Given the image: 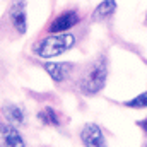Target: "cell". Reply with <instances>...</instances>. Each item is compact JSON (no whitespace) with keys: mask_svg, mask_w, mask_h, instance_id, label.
I'll return each instance as SVG.
<instances>
[{"mask_svg":"<svg viewBox=\"0 0 147 147\" xmlns=\"http://www.w3.org/2000/svg\"><path fill=\"white\" fill-rule=\"evenodd\" d=\"M108 80V57L101 53L96 57L79 79V89L86 96H94L101 92Z\"/></svg>","mask_w":147,"mask_h":147,"instance_id":"6da1fadb","label":"cell"},{"mask_svg":"<svg viewBox=\"0 0 147 147\" xmlns=\"http://www.w3.org/2000/svg\"><path fill=\"white\" fill-rule=\"evenodd\" d=\"M75 34L72 33H51L50 36L41 38L33 45V53L39 58L58 57L75 46Z\"/></svg>","mask_w":147,"mask_h":147,"instance_id":"7a4b0ae2","label":"cell"},{"mask_svg":"<svg viewBox=\"0 0 147 147\" xmlns=\"http://www.w3.org/2000/svg\"><path fill=\"white\" fill-rule=\"evenodd\" d=\"M80 140L86 147H106V139L99 125L86 123L80 130Z\"/></svg>","mask_w":147,"mask_h":147,"instance_id":"3957f363","label":"cell"},{"mask_svg":"<svg viewBox=\"0 0 147 147\" xmlns=\"http://www.w3.org/2000/svg\"><path fill=\"white\" fill-rule=\"evenodd\" d=\"M79 14L75 10H65L62 14H58L48 26L50 33H67L72 28H75L79 24Z\"/></svg>","mask_w":147,"mask_h":147,"instance_id":"277c9868","label":"cell"},{"mask_svg":"<svg viewBox=\"0 0 147 147\" xmlns=\"http://www.w3.org/2000/svg\"><path fill=\"white\" fill-rule=\"evenodd\" d=\"M9 16L12 21L14 29L19 34H26L28 29V14H26V2L24 0H14L9 9Z\"/></svg>","mask_w":147,"mask_h":147,"instance_id":"5b68a950","label":"cell"},{"mask_svg":"<svg viewBox=\"0 0 147 147\" xmlns=\"http://www.w3.org/2000/svg\"><path fill=\"white\" fill-rule=\"evenodd\" d=\"M43 67L51 77V80H55L57 84L67 80L75 69V65L70 62H46V63H43Z\"/></svg>","mask_w":147,"mask_h":147,"instance_id":"8992f818","label":"cell"},{"mask_svg":"<svg viewBox=\"0 0 147 147\" xmlns=\"http://www.w3.org/2000/svg\"><path fill=\"white\" fill-rule=\"evenodd\" d=\"M0 147H26L22 135L12 125H0Z\"/></svg>","mask_w":147,"mask_h":147,"instance_id":"52a82bcc","label":"cell"},{"mask_svg":"<svg viewBox=\"0 0 147 147\" xmlns=\"http://www.w3.org/2000/svg\"><path fill=\"white\" fill-rule=\"evenodd\" d=\"M116 7H118L116 0H103L92 10V16H91L92 22H105V21L111 19L115 16V12H116Z\"/></svg>","mask_w":147,"mask_h":147,"instance_id":"ba28073f","label":"cell"},{"mask_svg":"<svg viewBox=\"0 0 147 147\" xmlns=\"http://www.w3.org/2000/svg\"><path fill=\"white\" fill-rule=\"evenodd\" d=\"M2 113H3V116H5V120H7L9 123H12V125H21V123H24V118H26L24 110H22L21 106H17V105H12V103L3 105V106H2Z\"/></svg>","mask_w":147,"mask_h":147,"instance_id":"9c48e42d","label":"cell"},{"mask_svg":"<svg viewBox=\"0 0 147 147\" xmlns=\"http://www.w3.org/2000/svg\"><path fill=\"white\" fill-rule=\"evenodd\" d=\"M38 120L43 123V125H50V127H58L60 125V120L57 116V111L50 106H45L43 110L38 111Z\"/></svg>","mask_w":147,"mask_h":147,"instance_id":"30bf717a","label":"cell"},{"mask_svg":"<svg viewBox=\"0 0 147 147\" xmlns=\"http://www.w3.org/2000/svg\"><path fill=\"white\" fill-rule=\"evenodd\" d=\"M123 106L132 108V110H144V108H147V91H144L142 94H139V96H135V98H132L128 101H125Z\"/></svg>","mask_w":147,"mask_h":147,"instance_id":"8fae6325","label":"cell"},{"mask_svg":"<svg viewBox=\"0 0 147 147\" xmlns=\"http://www.w3.org/2000/svg\"><path fill=\"white\" fill-rule=\"evenodd\" d=\"M137 127H140V128L144 130V134H147V118H146V120H140V121H137Z\"/></svg>","mask_w":147,"mask_h":147,"instance_id":"7c38bea8","label":"cell"},{"mask_svg":"<svg viewBox=\"0 0 147 147\" xmlns=\"http://www.w3.org/2000/svg\"><path fill=\"white\" fill-rule=\"evenodd\" d=\"M146 22H147V12H146Z\"/></svg>","mask_w":147,"mask_h":147,"instance_id":"4fadbf2b","label":"cell"},{"mask_svg":"<svg viewBox=\"0 0 147 147\" xmlns=\"http://www.w3.org/2000/svg\"><path fill=\"white\" fill-rule=\"evenodd\" d=\"M144 147H147V144H146V146H144Z\"/></svg>","mask_w":147,"mask_h":147,"instance_id":"5bb4252c","label":"cell"}]
</instances>
